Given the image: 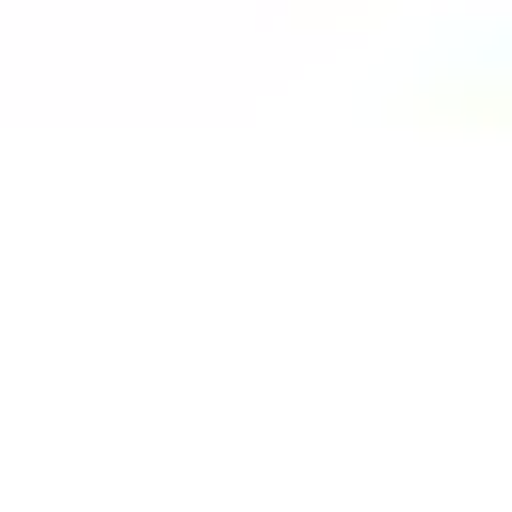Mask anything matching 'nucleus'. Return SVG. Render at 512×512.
Segmentation results:
<instances>
[]
</instances>
